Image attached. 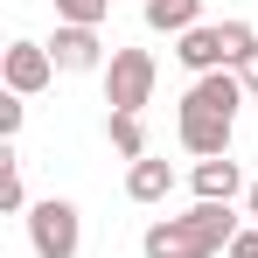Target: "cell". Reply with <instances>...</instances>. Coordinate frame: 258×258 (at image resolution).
Returning <instances> with one entry per match:
<instances>
[{"label": "cell", "instance_id": "6da1fadb", "mask_svg": "<svg viewBox=\"0 0 258 258\" xmlns=\"http://www.w3.org/2000/svg\"><path fill=\"white\" fill-rule=\"evenodd\" d=\"M154 77H161L154 49H112V63H105V105L112 112H140L154 98Z\"/></svg>", "mask_w": 258, "mask_h": 258}, {"label": "cell", "instance_id": "7a4b0ae2", "mask_svg": "<svg viewBox=\"0 0 258 258\" xmlns=\"http://www.w3.org/2000/svg\"><path fill=\"white\" fill-rule=\"evenodd\" d=\"M28 244H35V258H77V244H84L77 203H63V196L35 203V210H28Z\"/></svg>", "mask_w": 258, "mask_h": 258}, {"label": "cell", "instance_id": "3957f363", "mask_svg": "<svg viewBox=\"0 0 258 258\" xmlns=\"http://www.w3.org/2000/svg\"><path fill=\"white\" fill-rule=\"evenodd\" d=\"M0 77H7V91H14V98H35V91H49V77H56V56H49V42H7V56H0Z\"/></svg>", "mask_w": 258, "mask_h": 258}, {"label": "cell", "instance_id": "277c9868", "mask_svg": "<svg viewBox=\"0 0 258 258\" xmlns=\"http://www.w3.org/2000/svg\"><path fill=\"white\" fill-rule=\"evenodd\" d=\"M230 133H237V119H223V112H196V105H181V119H174V140H181L196 161L230 154Z\"/></svg>", "mask_w": 258, "mask_h": 258}, {"label": "cell", "instance_id": "5b68a950", "mask_svg": "<svg viewBox=\"0 0 258 258\" xmlns=\"http://www.w3.org/2000/svg\"><path fill=\"white\" fill-rule=\"evenodd\" d=\"M181 223H188V237H196V251H203V258H216V251H230V237L244 230L230 203H196V210L181 216Z\"/></svg>", "mask_w": 258, "mask_h": 258}, {"label": "cell", "instance_id": "8992f818", "mask_svg": "<svg viewBox=\"0 0 258 258\" xmlns=\"http://www.w3.org/2000/svg\"><path fill=\"white\" fill-rule=\"evenodd\" d=\"M49 56H56V70H105V63H112L105 42H98V28H70V21H56Z\"/></svg>", "mask_w": 258, "mask_h": 258}, {"label": "cell", "instance_id": "52a82bcc", "mask_svg": "<svg viewBox=\"0 0 258 258\" xmlns=\"http://www.w3.org/2000/svg\"><path fill=\"white\" fill-rule=\"evenodd\" d=\"M174 56H181V70L188 77H210V70H230V49H223V28H188V35H174Z\"/></svg>", "mask_w": 258, "mask_h": 258}, {"label": "cell", "instance_id": "ba28073f", "mask_svg": "<svg viewBox=\"0 0 258 258\" xmlns=\"http://www.w3.org/2000/svg\"><path fill=\"white\" fill-rule=\"evenodd\" d=\"M188 188H196V203H230V196H244L251 181H244V168H237L230 154H216V161H196Z\"/></svg>", "mask_w": 258, "mask_h": 258}, {"label": "cell", "instance_id": "9c48e42d", "mask_svg": "<svg viewBox=\"0 0 258 258\" xmlns=\"http://www.w3.org/2000/svg\"><path fill=\"white\" fill-rule=\"evenodd\" d=\"M181 105H196V112H223V119H237V105H244V84H237V70H210V77H196V84L181 91Z\"/></svg>", "mask_w": 258, "mask_h": 258}, {"label": "cell", "instance_id": "30bf717a", "mask_svg": "<svg viewBox=\"0 0 258 258\" xmlns=\"http://www.w3.org/2000/svg\"><path fill=\"white\" fill-rule=\"evenodd\" d=\"M126 196H133V203H168V196H174V168L161 161V154L133 161V168H126Z\"/></svg>", "mask_w": 258, "mask_h": 258}, {"label": "cell", "instance_id": "8fae6325", "mask_svg": "<svg viewBox=\"0 0 258 258\" xmlns=\"http://www.w3.org/2000/svg\"><path fill=\"white\" fill-rule=\"evenodd\" d=\"M140 251H147V258H203L181 216H161V223H147V237H140Z\"/></svg>", "mask_w": 258, "mask_h": 258}, {"label": "cell", "instance_id": "7c38bea8", "mask_svg": "<svg viewBox=\"0 0 258 258\" xmlns=\"http://www.w3.org/2000/svg\"><path fill=\"white\" fill-rule=\"evenodd\" d=\"M140 14H147L154 35H188V28H203V0H147Z\"/></svg>", "mask_w": 258, "mask_h": 258}, {"label": "cell", "instance_id": "4fadbf2b", "mask_svg": "<svg viewBox=\"0 0 258 258\" xmlns=\"http://www.w3.org/2000/svg\"><path fill=\"white\" fill-rule=\"evenodd\" d=\"M105 133H112V147H119L126 161H147V126H140V112H112Z\"/></svg>", "mask_w": 258, "mask_h": 258}, {"label": "cell", "instance_id": "5bb4252c", "mask_svg": "<svg viewBox=\"0 0 258 258\" xmlns=\"http://www.w3.org/2000/svg\"><path fill=\"white\" fill-rule=\"evenodd\" d=\"M56 7V21H70V28H98L105 14H112V0H49Z\"/></svg>", "mask_w": 258, "mask_h": 258}, {"label": "cell", "instance_id": "9a60e30c", "mask_svg": "<svg viewBox=\"0 0 258 258\" xmlns=\"http://www.w3.org/2000/svg\"><path fill=\"white\" fill-rule=\"evenodd\" d=\"M21 112H28V105L7 91V98H0V140H7V147H14V133H21Z\"/></svg>", "mask_w": 258, "mask_h": 258}, {"label": "cell", "instance_id": "2e32d148", "mask_svg": "<svg viewBox=\"0 0 258 258\" xmlns=\"http://www.w3.org/2000/svg\"><path fill=\"white\" fill-rule=\"evenodd\" d=\"M230 258H258V223H244V230L230 237Z\"/></svg>", "mask_w": 258, "mask_h": 258}, {"label": "cell", "instance_id": "e0dca14e", "mask_svg": "<svg viewBox=\"0 0 258 258\" xmlns=\"http://www.w3.org/2000/svg\"><path fill=\"white\" fill-rule=\"evenodd\" d=\"M237 84H244V98H258V49L244 56V63H237Z\"/></svg>", "mask_w": 258, "mask_h": 258}, {"label": "cell", "instance_id": "ac0fdd59", "mask_svg": "<svg viewBox=\"0 0 258 258\" xmlns=\"http://www.w3.org/2000/svg\"><path fill=\"white\" fill-rule=\"evenodd\" d=\"M244 216H258V174H251V188H244Z\"/></svg>", "mask_w": 258, "mask_h": 258}, {"label": "cell", "instance_id": "d6986e66", "mask_svg": "<svg viewBox=\"0 0 258 258\" xmlns=\"http://www.w3.org/2000/svg\"><path fill=\"white\" fill-rule=\"evenodd\" d=\"M140 7H147V0H140Z\"/></svg>", "mask_w": 258, "mask_h": 258}]
</instances>
